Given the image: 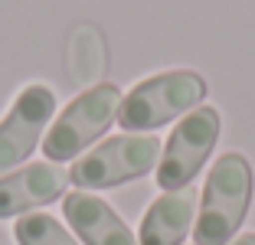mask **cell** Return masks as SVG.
Masks as SVG:
<instances>
[{
  "label": "cell",
  "instance_id": "277c9868",
  "mask_svg": "<svg viewBox=\"0 0 255 245\" xmlns=\"http://www.w3.org/2000/svg\"><path fill=\"white\" fill-rule=\"evenodd\" d=\"M160 150L164 144L154 134H118L79 157L69 170V180L79 190H108L150 173L154 163H160Z\"/></svg>",
  "mask_w": 255,
  "mask_h": 245
},
{
  "label": "cell",
  "instance_id": "5b68a950",
  "mask_svg": "<svg viewBox=\"0 0 255 245\" xmlns=\"http://www.w3.org/2000/svg\"><path fill=\"white\" fill-rule=\"evenodd\" d=\"M219 141V112L203 105L196 112L183 115L180 124L170 131L157 163V186L173 193V190H187L203 170L206 157L213 154Z\"/></svg>",
  "mask_w": 255,
  "mask_h": 245
},
{
  "label": "cell",
  "instance_id": "30bf717a",
  "mask_svg": "<svg viewBox=\"0 0 255 245\" xmlns=\"http://www.w3.org/2000/svg\"><path fill=\"white\" fill-rule=\"evenodd\" d=\"M13 239L16 245H79L66 232V226L49 213H23L13 226Z\"/></svg>",
  "mask_w": 255,
  "mask_h": 245
},
{
  "label": "cell",
  "instance_id": "6da1fadb",
  "mask_svg": "<svg viewBox=\"0 0 255 245\" xmlns=\"http://www.w3.org/2000/svg\"><path fill=\"white\" fill-rule=\"evenodd\" d=\"M252 203V167L242 154L229 150L213 163L193 223L196 245H229Z\"/></svg>",
  "mask_w": 255,
  "mask_h": 245
},
{
  "label": "cell",
  "instance_id": "9c48e42d",
  "mask_svg": "<svg viewBox=\"0 0 255 245\" xmlns=\"http://www.w3.org/2000/svg\"><path fill=\"white\" fill-rule=\"evenodd\" d=\"M193 216H196V193L190 186L157 196L141 219L137 245H180L187 232L193 229Z\"/></svg>",
  "mask_w": 255,
  "mask_h": 245
},
{
  "label": "cell",
  "instance_id": "52a82bcc",
  "mask_svg": "<svg viewBox=\"0 0 255 245\" xmlns=\"http://www.w3.org/2000/svg\"><path fill=\"white\" fill-rule=\"evenodd\" d=\"M69 173L59 163H26L16 173L0 177V219L20 216L33 206H46V203L59 200L66 193Z\"/></svg>",
  "mask_w": 255,
  "mask_h": 245
},
{
  "label": "cell",
  "instance_id": "ba28073f",
  "mask_svg": "<svg viewBox=\"0 0 255 245\" xmlns=\"http://www.w3.org/2000/svg\"><path fill=\"white\" fill-rule=\"evenodd\" d=\"M62 216L85 245H137L125 219L105 200L92 193L75 190V193L62 196Z\"/></svg>",
  "mask_w": 255,
  "mask_h": 245
},
{
  "label": "cell",
  "instance_id": "8992f818",
  "mask_svg": "<svg viewBox=\"0 0 255 245\" xmlns=\"http://www.w3.org/2000/svg\"><path fill=\"white\" fill-rule=\"evenodd\" d=\"M53 112H56V92L49 85H39V82L26 85L13 98L10 112L0 121V173L20 167L36 150Z\"/></svg>",
  "mask_w": 255,
  "mask_h": 245
},
{
  "label": "cell",
  "instance_id": "8fae6325",
  "mask_svg": "<svg viewBox=\"0 0 255 245\" xmlns=\"http://www.w3.org/2000/svg\"><path fill=\"white\" fill-rule=\"evenodd\" d=\"M233 245H255V232H246V236L233 239Z\"/></svg>",
  "mask_w": 255,
  "mask_h": 245
},
{
  "label": "cell",
  "instance_id": "3957f363",
  "mask_svg": "<svg viewBox=\"0 0 255 245\" xmlns=\"http://www.w3.org/2000/svg\"><path fill=\"white\" fill-rule=\"evenodd\" d=\"M121 92L112 82L92 85L89 92H82L79 98L62 108V115L53 121L49 134L43 137V154L46 160L62 163V160H75V154H82L89 144H95L108 127L118 121V108H121Z\"/></svg>",
  "mask_w": 255,
  "mask_h": 245
},
{
  "label": "cell",
  "instance_id": "7a4b0ae2",
  "mask_svg": "<svg viewBox=\"0 0 255 245\" xmlns=\"http://www.w3.org/2000/svg\"><path fill=\"white\" fill-rule=\"evenodd\" d=\"M203 98H206V79L190 69L150 75L121 98L118 124L125 127V134L157 131L167 121L190 115V108H196Z\"/></svg>",
  "mask_w": 255,
  "mask_h": 245
}]
</instances>
